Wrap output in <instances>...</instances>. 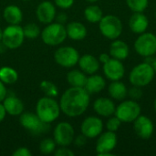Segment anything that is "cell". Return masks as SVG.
Wrapping results in <instances>:
<instances>
[{
	"mask_svg": "<svg viewBox=\"0 0 156 156\" xmlns=\"http://www.w3.org/2000/svg\"><path fill=\"white\" fill-rule=\"evenodd\" d=\"M90 93L83 87H70L63 92L59 100L61 112L68 117L82 115L90 105Z\"/></svg>",
	"mask_w": 156,
	"mask_h": 156,
	"instance_id": "cell-1",
	"label": "cell"
},
{
	"mask_svg": "<svg viewBox=\"0 0 156 156\" xmlns=\"http://www.w3.org/2000/svg\"><path fill=\"white\" fill-rule=\"evenodd\" d=\"M61 110L59 103L55 100V98L45 96L40 98L36 105V114L39 119L46 122L51 123L55 122L60 115Z\"/></svg>",
	"mask_w": 156,
	"mask_h": 156,
	"instance_id": "cell-2",
	"label": "cell"
},
{
	"mask_svg": "<svg viewBox=\"0 0 156 156\" xmlns=\"http://www.w3.org/2000/svg\"><path fill=\"white\" fill-rule=\"evenodd\" d=\"M42 41L48 46H58L67 38L66 27L60 23H50L40 33Z\"/></svg>",
	"mask_w": 156,
	"mask_h": 156,
	"instance_id": "cell-3",
	"label": "cell"
},
{
	"mask_svg": "<svg viewBox=\"0 0 156 156\" xmlns=\"http://www.w3.org/2000/svg\"><path fill=\"white\" fill-rule=\"evenodd\" d=\"M155 71L152 65L148 62H143L135 66L130 72L129 80L133 86L145 87L149 85L154 78Z\"/></svg>",
	"mask_w": 156,
	"mask_h": 156,
	"instance_id": "cell-4",
	"label": "cell"
},
{
	"mask_svg": "<svg viewBox=\"0 0 156 156\" xmlns=\"http://www.w3.org/2000/svg\"><path fill=\"white\" fill-rule=\"evenodd\" d=\"M19 122L24 129L35 136H39L42 133H47L49 129L48 123L42 122L36 113L29 112L20 114Z\"/></svg>",
	"mask_w": 156,
	"mask_h": 156,
	"instance_id": "cell-5",
	"label": "cell"
},
{
	"mask_svg": "<svg viewBox=\"0 0 156 156\" xmlns=\"http://www.w3.org/2000/svg\"><path fill=\"white\" fill-rule=\"evenodd\" d=\"M101 33L107 38L117 39L122 33V23L121 19L114 15L103 16L99 22Z\"/></svg>",
	"mask_w": 156,
	"mask_h": 156,
	"instance_id": "cell-6",
	"label": "cell"
},
{
	"mask_svg": "<svg viewBox=\"0 0 156 156\" xmlns=\"http://www.w3.org/2000/svg\"><path fill=\"white\" fill-rule=\"evenodd\" d=\"M23 27L19 25H10L3 30L2 43L8 49H16L25 40Z\"/></svg>",
	"mask_w": 156,
	"mask_h": 156,
	"instance_id": "cell-7",
	"label": "cell"
},
{
	"mask_svg": "<svg viewBox=\"0 0 156 156\" xmlns=\"http://www.w3.org/2000/svg\"><path fill=\"white\" fill-rule=\"evenodd\" d=\"M141 106L136 101H124L115 109V116L122 122H133V121L141 115Z\"/></svg>",
	"mask_w": 156,
	"mask_h": 156,
	"instance_id": "cell-8",
	"label": "cell"
},
{
	"mask_svg": "<svg viewBox=\"0 0 156 156\" xmlns=\"http://www.w3.org/2000/svg\"><path fill=\"white\" fill-rule=\"evenodd\" d=\"M135 51L142 57H152L156 53V36L150 32L140 34L134 42Z\"/></svg>",
	"mask_w": 156,
	"mask_h": 156,
	"instance_id": "cell-9",
	"label": "cell"
},
{
	"mask_svg": "<svg viewBox=\"0 0 156 156\" xmlns=\"http://www.w3.org/2000/svg\"><path fill=\"white\" fill-rule=\"evenodd\" d=\"M54 59L58 65L63 68H72L78 64L80 54L73 47H60L55 51Z\"/></svg>",
	"mask_w": 156,
	"mask_h": 156,
	"instance_id": "cell-10",
	"label": "cell"
},
{
	"mask_svg": "<svg viewBox=\"0 0 156 156\" xmlns=\"http://www.w3.org/2000/svg\"><path fill=\"white\" fill-rule=\"evenodd\" d=\"M96 143V153L98 156H111L112 152L115 149L118 144V138L114 132L108 131L106 133H101L98 136Z\"/></svg>",
	"mask_w": 156,
	"mask_h": 156,
	"instance_id": "cell-11",
	"label": "cell"
},
{
	"mask_svg": "<svg viewBox=\"0 0 156 156\" xmlns=\"http://www.w3.org/2000/svg\"><path fill=\"white\" fill-rule=\"evenodd\" d=\"M53 139L58 146H69L73 143L75 131L72 125L67 122H61L57 124L53 132Z\"/></svg>",
	"mask_w": 156,
	"mask_h": 156,
	"instance_id": "cell-12",
	"label": "cell"
},
{
	"mask_svg": "<svg viewBox=\"0 0 156 156\" xmlns=\"http://www.w3.org/2000/svg\"><path fill=\"white\" fill-rule=\"evenodd\" d=\"M133 130L138 137L147 140L154 134V125L149 117L145 115H139L133 121Z\"/></svg>",
	"mask_w": 156,
	"mask_h": 156,
	"instance_id": "cell-13",
	"label": "cell"
},
{
	"mask_svg": "<svg viewBox=\"0 0 156 156\" xmlns=\"http://www.w3.org/2000/svg\"><path fill=\"white\" fill-rule=\"evenodd\" d=\"M102 130H103L102 121L95 116H90L84 119L80 126L81 133L90 139L98 137L102 133Z\"/></svg>",
	"mask_w": 156,
	"mask_h": 156,
	"instance_id": "cell-14",
	"label": "cell"
},
{
	"mask_svg": "<svg viewBox=\"0 0 156 156\" xmlns=\"http://www.w3.org/2000/svg\"><path fill=\"white\" fill-rule=\"evenodd\" d=\"M103 73L106 78L112 81L120 80L124 77L125 69L121 60L111 58L103 64Z\"/></svg>",
	"mask_w": 156,
	"mask_h": 156,
	"instance_id": "cell-15",
	"label": "cell"
},
{
	"mask_svg": "<svg viewBox=\"0 0 156 156\" xmlns=\"http://www.w3.org/2000/svg\"><path fill=\"white\" fill-rule=\"evenodd\" d=\"M56 15V7L50 1L41 2L36 9L37 20L42 24L48 25L52 23L55 20Z\"/></svg>",
	"mask_w": 156,
	"mask_h": 156,
	"instance_id": "cell-16",
	"label": "cell"
},
{
	"mask_svg": "<svg viewBox=\"0 0 156 156\" xmlns=\"http://www.w3.org/2000/svg\"><path fill=\"white\" fill-rule=\"evenodd\" d=\"M148 26L149 20L144 12H134V14L130 17L129 27L131 30L135 34L140 35L146 32Z\"/></svg>",
	"mask_w": 156,
	"mask_h": 156,
	"instance_id": "cell-17",
	"label": "cell"
},
{
	"mask_svg": "<svg viewBox=\"0 0 156 156\" xmlns=\"http://www.w3.org/2000/svg\"><path fill=\"white\" fill-rule=\"evenodd\" d=\"M115 104L109 98H99L93 103V110L95 112L102 117H110L115 112Z\"/></svg>",
	"mask_w": 156,
	"mask_h": 156,
	"instance_id": "cell-18",
	"label": "cell"
},
{
	"mask_svg": "<svg viewBox=\"0 0 156 156\" xmlns=\"http://www.w3.org/2000/svg\"><path fill=\"white\" fill-rule=\"evenodd\" d=\"M78 64L80 68V70H82L85 74L89 75L95 74L100 69L99 59L90 54H85L80 57Z\"/></svg>",
	"mask_w": 156,
	"mask_h": 156,
	"instance_id": "cell-19",
	"label": "cell"
},
{
	"mask_svg": "<svg viewBox=\"0 0 156 156\" xmlns=\"http://www.w3.org/2000/svg\"><path fill=\"white\" fill-rule=\"evenodd\" d=\"M6 114L11 116H20L24 112V103L16 96H6L2 101Z\"/></svg>",
	"mask_w": 156,
	"mask_h": 156,
	"instance_id": "cell-20",
	"label": "cell"
},
{
	"mask_svg": "<svg viewBox=\"0 0 156 156\" xmlns=\"http://www.w3.org/2000/svg\"><path fill=\"white\" fill-rule=\"evenodd\" d=\"M66 30H67V36L70 39L75 41L82 40L87 36L86 27L82 23L78 21H73L69 23L66 27Z\"/></svg>",
	"mask_w": 156,
	"mask_h": 156,
	"instance_id": "cell-21",
	"label": "cell"
},
{
	"mask_svg": "<svg viewBox=\"0 0 156 156\" xmlns=\"http://www.w3.org/2000/svg\"><path fill=\"white\" fill-rule=\"evenodd\" d=\"M129 47L128 45L120 39H114L110 46V55L112 58L123 60L129 56Z\"/></svg>",
	"mask_w": 156,
	"mask_h": 156,
	"instance_id": "cell-22",
	"label": "cell"
},
{
	"mask_svg": "<svg viewBox=\"0 0 156 156\" xmlns=\"http://www.w3.org/2000/svg\"><path fill=\"white\" fill-rule=\"evenodd\" d=\"M3 17L9 25H19L23 20V13L17 5H9L4 9Z\"/></svg>",
	"mask_w": 156,
	"mask_h": 156,
	"instance_id": "cell-23",
	"label": "cell"
},
{
	"mask_svg": "<svg viewBox=\"0 0 156 156\" xmlns=\"http://www.w3.org/2000/svg\"><path fill=\"white\" fill-rule=\"evenodd\" d=\"M105 86L106 81L102 76L92 74L91 76L87 78V81L84 88L90 94H95L103 90Z\"/></svg>",
	"mask_w": 156,
	"mask_h": 156,
	"instance_id": "cell-24",
	"label": "cell"
},
{
	"mask_svg": "<svg viewBox=\"0 0 156 156\" xmlns=\"http://www.w3.org/2000/svg\"><path fill=\"white\" fill-rule=\"evenodd\" d=\"M108 92L112 99L117 101H123L128 95L127 87L120 80L112 81V83L109 85Z\"/></svg>",
	"mask_w": 156,
	"mask_h": 156,
	"instance_id": "cell-25",
	"label": "cell"
},
{
	"mask_svg": "<svg viewBox=\"0 0 156 156\" xmlns=\"http://www.w3.org/2000/svg\"><path fill=\"white\" fill-rule=\"evenodd\" d=\"M87 76L82 70L72 69L67 74V81L70 87H83L87 81Z\"/></svg>",
	"mask_w": 156,
	"mask_h": 156,
	"instance_id": "cell-26",
	"label": "cell"
},
{
	"mask_svg": "<svg viewBox=\"0 0 156 156\" xmlns=\"http://www.w3.org/2000/svg\"><path fill=\"white\" fill-rule=\"evenodd\" d=\"M84 16L90 23H99L103 16L101 8L96 5H88L84 10Z\"/></svg>",
	"mask_w": 156,
	"mask_h": 156,
	"instance_id": "cell-27",
	"label": "cell"
},
{
	"mask_svg": "<svg viewBox=\"0 0 156 156\" xmlns=\"http://www.w3.org/2000/svg\"><path fill=\"white\" fill-rule=\"evenodd\" d=\"M18 74L16 70L11 67H2L0 69V80L5 85H12L16 82Z\"/></svg>",
	"mask_w": 156,
	"mask_h": 156,
	"instance_id": "cell-28",
	"label": "cell"
},
{
	"mask_svg": "<svg viewBox=\"0 0 156 156\" xmlns=\"http://www.w3.org/2000/svg\"><path fill=\"white\" fill-rule=\"evenodd\" d=\"M39 87H40V90H42V92L48 97L56 98L58 95V89L52 81L43 80L40 83Z\"/></svg>",
	"mask_w": 156,
	"mask_h": 156,
	"instance_id": "cell-29",
	"label": "cell"
},
{
	"mask_svg": "<svg viewBox=\"0 0 156 156\" xmlns=\"http://www.w3.org/2000/svg\"><path fill=\"white\" fill-rule=\"evenodd\" d=\"M56 142L54 139L46 138L42 140L39 144V151L42 154H50L55 152L56 150Z\"/></svg>",
	"mask_w": 156,
	"mask_h": 156,
	"instance_id": "cell-30",
	"label": "cell"
},
{
	"mask_svg": "<svg viewBox=\"0 0 156 156\" xmlns=\"http://www.w3.org/2000/svg\"><path fill=\"white\" fill-rule=\"evenodd\" d=\"M23 31H24L25 37H27L28 39H35L41 33L38 26L37 24H35V23H28V24H27L23 27Z\"/></svg>",
	"mask_w": 156,
	"mask_h": 156,
	"instance_id": "cell-31",
	"label": "cell"
},
{
	"mask_svg": "<svg viewBox=\"0 0 156 156\" xmlns=\"http://www.w3.org/2000/svg\"><path fill=\"white\" fill-rule=\"evenodd\" d=\"M127 5L133 12H144L149 5V0H126Z\"/></svg>",
	"mask_w": 156,
	"mask_h": 156,
	"instance_id": "cell-32",
	"label": "cell"
},
{
	"mask_svg": "<svg viewBox=\"0 0 156 156\" xmlns=\"http://www.w3.org/2000/svg\"><path fill=\"white\" fill-rule=\"evenodd\" d=\"M128 95L130 96L131 100L139 101L143 97V95H144L142 87H138V86H133V87L128 90Z\"/></svg>",
	"mask_w": 156,
	"mask_h": 156,
	"instance_id": "cell-33",
	"label": "cell"
},
{
	"mask_svg": "<svg viewBox=\"0 0 156 156\" xmlns=\"http://www.w3.org/2000/svg\"><path fill=\"white\" fill-rule=\"evenodd\" d=\"M121 124H122V122L119 120V118H117L116 116H114V117H111L108 120V122L106 123V127H107L108 131H111V132H114L115 133L116 131L119 130Z\"/></svg>",
	"mask_w": 156,
	"mask_h": 156,
	"instance_id": "cell-34",
	"label": "cell"
},
{
	"mask_svg": "<svg viewBox=\"0 0 156 156\" xmlns=\"http://www.w3.org/2000/svg\"><path fill=\"white\" fill-rule=\"evenodd\" d=\"M54 154L56 156H74L73 151L67 148V146H60L58 149H56L54 152Z\"/></svg>",
	"mask_w": 156,
	"mask_h": 156,
	"instance_id": "cell-35",
	"label": "cell"
},
{
	"mask_svg": "<svg viewBox=\"0 0 156 156\" xmlns=\"http://www.w3.org/2000/svg\"><path fill=\"white\" fill-rule=\"evenodd\" d=\"M54 1H55V5L62 9L70 8L74 4V0H54Z\"/></svg>",
	"mask_w": 156,
	"mask_h": 156,
	"instance_id": "cell-36",
	"label": "cell"
},
{
	"mask_svg": "<svg viewBox=\"0 0 156 156\" xmlns=\"http://www.w3.org/2000/svg\"><path fill=\"white\" fill-rule=\"evenodd\" d=\"M13 156H31L32 155V153L31 151L27 148V147H19L17 148L16 151L13 152L12 154Z\"/></svg>",
	"mask_w": 156,
	"mask_h": 156,
	"instance_id": "cell-37",
	"label": "cell"
},
{
	"mask_svg": "<svg viewBox=\"0 0 156 156\" xmlns=\"http://www.w3.org/2000/svg\"><path fill=\"white\" fill-rule=\"evenodd\" d=\"M87 137L84 135V134H80V135H78L76 138H74V140H73V143H74V144L76 145V146H78V147H82V146H84L85 144H86V143H87Z\"/></svg>",
	"mask_w": 156,
	"mask_h": 156,
	"instance_id": "cell-38",
	"label": "cell"
},
{
	"mask_svg": "<svg viewBox=\"0 0 156 156\" xmlns=\"http://www.w3.org/2000/svg\"><path fill=\"white\" fill-rule=\"evenodd\" d=\"M6 96H7V90H6L5 84L0 80V102H2Z\"/></svg>",
	"mask_w": 156,
	"mask_h": 156,
	"instance_id": "cell-39",
	"label": "cell"
},
{
	"mask_svg": "<svg viewBox=\"0 0 156 156\" xmlns=\"http://www.w3.org/2000/svg\"><path fill=\"white\" fill-rule=\"evenodd\" d=\"M55 20L58 23H60V24H63L64 25L67 22V20H68V16L65 13H59L58 15H56Z\"/></svg>",
	"mask_w": 156,
	"mask_h": 156,
	"instance_id": "cell-40",
	"label": "cell"
},
{
	"mask_svg": "<svg viewBox=\"0 0 156 156\" xmlns=\"http://www.w3.org/2000/svg\"><path fill=\"white\" fill-rule=\"evenodd\" d=\"M111 58H112L111 55H109V54H107V53H101V54L100 55V57H99V61L104 64V63H106Z\"/></svg>",
	"mask_w": 156,
	"mask_h": 156,
	"instance_id": "cell-41",
	"label": "cell"
},
{
	"mask_svg": "<svg viewBox=\"0 0 156 156\" xmlns=\"http://www.w3.org/2000/svg\"><path fill=\"white\" fill-rule=\"evenodd\" d=\"M5 115H6V112L5 110V107H4L3 103L0 102V122H2L5 120Z\"/></svg>",
	"mask_w": 156,
	"mask_h": 156,
	"instance_id": "cell-42",
	"label": "cell"
},
{
	"mask_svg": "<svg viewBox=\"0 0 156 156\" xmlns=\"http://www.w3.org/2000/svg\"><path fill=\"white\" fill-rule=\"evenodd\" d=\"M148 63H150V64L152 65V67L154 68V71H155L156 73V58H151V61H149Z\"/></svg>",
	"mask_w": 156,
	"mask_h": 156,
	"instance_id": "cell-43",
	"label": "cell"
},
{
	"mask_svg": "<svg viewBox=\"0 0 156 156\" xmlns=\"http://www.w3.org/2000/svg\"><path fill=\"white\" fill-rule=\"evenodd\" d=\"M2 36H3V30L0 27V42L2 41Z\"/></svg>",
	"mask_w": 156,
	"mask_h": 156,
	"instance_id": "cell-44",
	"label": "cell"
},
{
	"mask_svg": "<svg viewBox=\"0 0 156 156\" xmlns=\"http://www.w3.org/2000/svg\"><path fill=\"white\" fill-rule=\"evenodd\" d=\"M86 1H88V2H90V3H95V2H97L98 0H86Z\"/></svg>",
	"mask_w": 156,
	"mask_h": 156,
	"instance_id": "cell-45",
	"label": "cell"
},
{
	"mask_svg": "<svg viewBox=\"0 0 156 156\" xmlns=\"http://www.w3.org/2000/svg\"><path fill=\"white\" fill-rule=\"evenodd\" d=\"M154 111H155L156 112V98L155 100H154Z\"/></svg>",
	"mask_w": 156,
	"mask_h": 156,
	"instance_id": "cell-46",
	"label": "cell"
},
{
	"mask_svg": "<svg viewBox=\"0 0 156 156\" xmlns=\"http://www.w3.org/2000/svg\"><path fill=\"white\" fill-rule=\"evenodd\" d=\"M22 1H30V0H22Z\"/></svg>",
	"mask_w": 156,
	"mask_h": 156,
	"instance_id": "cell-47",
	"label": "cell"
},
{
	"mask_svg": "<svg viewBox=\"0 0 156 156\" xmlns=\"http://www.w3.org/2000/svg\"><path fill=\"white\" fill-rule=\"evenodd\" d=\"M155 18H156V12H155Z\"/></svg>",
	"mask_w": 156,
	"mask_h": 156,
	"instance_id": "cell-48",
	"label": "cell"
},
{
	"mask_svg": "<svg viewBox=\"0 0 156 156\" xmlns=\"http://www.w3.org/2000/svg\"><path fill=\"white\" fill-rule=\"evenodd\" d=\"M0 144H1V142H0Z\"/></svg>",
	"mask_w": 156,
	"mask_h": 156,
	"instance_id": "cell-49",
	"label": "cell"
}]
</instances>
